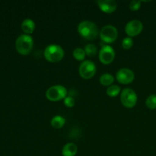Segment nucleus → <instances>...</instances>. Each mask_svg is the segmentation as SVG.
Returning a JSON list of instances; mask_svg holds the SVG:
<instances>
[{
	"mask_svg": "<svg viewBox=\"0 0 156 156\" xmlns=\"http://www.w3.org/2000/svg\"><path fill=\"white\" fill-rule=\"evenodd\" d=\"M78 152V147L75 143H69L63 146L62 150V156H76Z\"/></svg>",
	"mask_w": 156,
	"mask_h": 156,
	"instance_id": "ddd939ff",
	"label": "nucleus"
},
{
	"mask_svg": "<svg viewBox=\"0 0 156 156\" xmlns=\"http://www.w3.org/2000/svg\"><path fill=\"white\" fill-rule=\"evenodd\" d=\"M146 105L149 109H156V94H151L147 98L146 101Z\"/></svg>",
	"mask_w": 156,
	"mask_h": 156,
	"instance_id": "6ab92c4d",
	"label": "nucleus"
},
{
	"mask_svg": "<svg viewBox=\"0 0 156 156\" xmlns=\"http://www.w3.org/2000/svg\"><path fill=\"white\" fill-rule=\"evenodd\" d=\"M78 32L85 39L92 41L98 34V28L95 23L91 21H83L78 26Z\"/></svg>",
	"mask_w": 156,
	"mask_h": 156,
	"instance_id": "f257e3e1",
	"label": "nucleus"
},
{
	"mask_svg": "<svg viewBox=\"0 0 156 156\" xmlns=\"http://www.w3.org/2000/svg\"><path fill=\"white\" fill-rule=\"evenodd\" d=\"M75 104H76L75 99L73 97H71V96H67L64 99V105L67 108H73L75 105Z\"/></svg>",
	"mask_w": 156,
	"mask_h": 156,
	"instance_id": "4be33fe9",
	"label": "nucleus"
},
{
	"mask_svg": "<svg viewBox=\"0 0 156 156\" xmlns=\"http://www.w3.org/2000/svg\"><path fill=\"white\" fill-rule=\"evenodd\" d=\"M133 45V41L132 37H126L122 41V47L125 50H129Z\"/></svg>",
	"mask_w": 156,
	"mask_h": 156,
	"instance_id": "aec40b11",
	"label": "nucleus"
},
{
	"mask_svg": "<svg viewBox=\"0 0 156 156\" xmlns=\"http://www.w3.org/2000/svg\"><path fill=\"white\" fill-rule=\"evenodd\" d=\"M67 94V90L63 85H56L49 88L46 91V97L50 101H59L65 99Z\"/></svg>",
	"mask_w": 156,
	"mask_h": 156,
	"instance_id": "20e7f679",
	"label": "nucleus"
},
{
	"mask_svg": "<svg viewBox=\"0 0 156 156\" xmlns=\"http://www.w3.org/2000/svg\"><path fill=\"white\" fill-rule=\"evenodd\" d=\"M100 83L104 86H111L114 82V77L111 74L109 73H105V74L101 75L99 79Z\"/></svg>",
	"mask_w": 156,
	"mask_h": 156,
	"instance_id": "2eb2a0df",
	"label": "nucleus"
},
{
	"mask_svg": "<svg viewBox=\"0 0 156 156\" xmlns=\"http://www.w3.org/2000/svg\"><path fill=\"white\" fill-rule=\"evenodd\" d=\"M99 59L103 64L108 65L111 63L115 58V51L110 45H104L99 51Z\"/></svg>",
	"mask_w": 156,
	"mask_h": 156,
	"instance_id": "6e6552de",
	"label": "nucleus"
},
{
	"mask_svg": "<svg viewBox=\"0 0 156 156\" xmlns=\"http://www.w3.org/2000/svg\"><path fill=\"white\" fill-rule=\"evenodd\" d=\"M97 4L99 9L106 14H111L117 9V3L114 0H98Z\"/></svg>",
	"mask_w": 156,
	"mask_h": 156,
	"instance_id": "9b49d317",
	"label": "nucleus"
},
{
	"mask_svg": "<svg viewBox=\"0 0 156 156\" xmlns=\"http://www.w3.org/2000/svg\"><path fill=\"white\" fill-rule=\"evenodd\" d=\"M137 98L135 91L129 88H126L120 93V101L122 105L127 108H132L136 105Z\"/></svg>",
	"mask_w": 156,
	"mask_h": 156,
	"instance_id": "39448f33",
	"label": "nucleus"
},
{
	"mask_svg": "<svg viewBox=\"0 0 156 156\" xmlns=\"http://www.w3.org/2000/svg\"><path fill=\"white\" fill-rule=\"evenodd\" d=\"M96 66L94 62L91 60H85L80 64L79 71L81 77L84 79H90L95 75Z\"/></svg>",
	"mask_w": 156,
	"mask_h": 156,
	"instance_id": "0eeeda50",
	"label": "nucleus"
},
{
	"mask_svg": "<svg viewBox=\"0 0 156 156\" xmlns=\"http://www.w3.org/2000/svg\"><path fill=\"white\" fill-rule=\"evenodd\" d=\"M85 52L88 56H94L97 54V47L93 44H88L85 47Z\"/></svg>",
	"mask_w": 156,
	"mask_h": 156,
	"instance_id": "a211bd4d",
	"label": "nucleus"
},
{
	"mask_svg": "<svg viewBox=\"0 0 156 156\" xmlns=\"http://www.w3.org/2000/svg\"><path fill=\"white\" fill-rule=\"evenodd\" d=\"M65 52L62 47L57 44H50L47 46L44 52L45 59L50 62H58L64 57Z\"/></svg>",
	"mask_w": 156,
	"mask_h": 156,
	"instance_id": "f03ea898",
	"label": "nucleus"
},
{
	"mask_svg": "<svg viewBox=\"0 0 156 156\" xmlns=\"http://www.w3.org/2000/svg\"><path fill=\"white\" fill-rule=\"evenodd\" d=\"M143 29V24L140 20H131L125 26V32L126 34L131 37L140 34Z\"/></svg>",
	"mask_w": 156,
	"mask_h": 156,
	"instance_id": "1a4fd4ad",
	"label": "nucleus"
},
{
	"mask_svg": "<svg viewBox=\"0 0 156 156\" xmlns=\"http://www.w3.org/2000/svg\"><path fill=\"white\" fill-rule=\"evenodd\" d=\"M116 79L120 83L127 85L133 82L135 79V74L133 70L128 68H123L117 71L116 74Z\"/></svg>",
	"mask_w": 156,
	"mask_h": 156,
	"instance_id": "9d476101",
	"label": "nucleus"
},
{
	"mask_svg": "<svg viewBox=\"0 0 156 156\" xmlns=\"http://www.w3.org/2000/svg\"><path fill=\"white\" fill-rule=\"evenodd\" d=\"M35 22L30 18H26L21 23V29L25 33V34H31L35 30Z\"/></svg>",
	"mask_w": 156,
	"mask_h": 156,
	"instance_id": "f8f14e48",
	"label": "nucleus"
},
{
	"mask_svg": "<svg viewBox=\"0 0 156 156\" xmlns=\"http://www.w3.org/2000/svg\"><path fill=\"white\" fill-rule=\"evenodd\" d=\"M118 36L117 29L114 26L108 24L101 28L100 31V38L104 43L110 44L114 43Z\"/></svg>",
	"mask_w": 156,
	"mask_h": 156,
	"instance_id": "423d86ee",
	"label": "nucleus"
},
{
	"mask_svg": "<svg viewBox=\"0 0 156 156\" xmlns=\"http://www.w3.org/2000/svg\"><path fill=\"white\" fill-rule=\"evenodd\" d=\"M34 47V40L30 35L21 34L15 41V48L21 55H27L31 52Z\"/></svg>",
	"mask_w": 156,
	"mask_h": 156,
	"instance_id": "7ed1b4c3",
	"label": "nucleus"
},
{
	"mask_svg": "<svg viewBox=\"0 0 156 156\" xmlns=\"http://www.w3.org/2000/svg\"><path fill=\"white\" fill-rule=\"evenodd\" d=\"M120 93H121V88L118 85H112L108 87V89H107V94H108V96L111 98L116 97Z\"/></svg>",
	"mask_w": 156,
	"mask_h": 156,
	"instance_id": "f3484780",
	"label": "nucleus"
},
{
	"mask_svg": "<svg viewBox=\"0 0 156 156\" xmlns=\"http://www.w3.org/2000/svg\"><path fill=\"white\" fill-rule=\"evenodd\" d=\"M141 1H136V0H133L130 2L129 5V9L132 11H137L140 9L141 7Z\"/></svg>",
	"mask_w": 156,
	"mask_h": 156,
	"instance_id": "412c9836",
	"label": "nucleus"
},
{
	"mask_svg": "<svg viewBox=\"0 0 156 156\" xmlns=\"http://www.w3.org/2000/svg\"><path fill=\"white\" fill-rule=\"evenodd\" d=\"M73 55L76 60L82 61V62H83V60L85 58V56H86V53H85L84 49L81 48V47H76V48L73 50Z\"/></svg>",
	"mask_w": 156,
	"mask_h": 156,
	"instance_id": "dca6fc26",
	"label": "nucleus"
},
{
	"mask_svg": "<svg viewBox=\"0 0 156 156\" xmlns=\"http://www.w3.org/2000/svg\"><path fill=\"white\" fill-rule=\"evenodd\" d=\"M51 126L55 129H61L66 123V119L60 115L53 117L51 120Z\"/></svg>",
	"mask_w": 156,
	"mask_h": 156,
	"instance_id": "4468645a",
	"label": "nucleus"
}]
</instances>
